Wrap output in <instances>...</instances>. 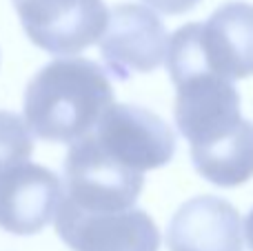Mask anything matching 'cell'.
<instances>
[{
	"mask_svg": "<svg viewBox=\"0 0 253 251\" xmlns=\"http://www.w3.org/2000/svg\"><path fill=\"white\" fill-rule=\"evenodd\" d=\"M173 118L178 131L191 145V151L224 140L245 123L238 89L211 71L175 83Z\"/></svg>",
	"mask_w": 253,
	"mask_h": 251,
	"instance_id": "5",
	"label": "cell"
},
{
	"mask_svg": "<svg viewBox=\"0 0 253 251\" xmlns=\"http://www.w3.org/2000/svg\"><path fill=\"white\" fill-rule=\"evenodd\" d=\"M20 25L36 47L56 56H74L105 34V0H13Z\"/></svg>",
	"mask_w": 253,
	"mask_h": 251,
	"instance_id": "4",
	"label": "cell"
},
{
	"mask_svg": "<svg viewBox=\"0 0 253 251\" xmlns=\"http://www.w3.org/2000/svg\"><path fill=\"white\" fill-rule=\"evenodd\" d=\"M169 251H242L236 207L218 196H196L180 205L167 227Z\"/></svg>",
	"mask_w": 253,
	"mask_h": 251,
	"instance_id": "10",
	"label": "cell"
},
{
	"mask_svg": "<svg viewBox=\"0 0 253 251\" xmlns=\"http://www.w3.org/2000/svg\"><path fill=\"white\" fill-rule=\"evenodd\" d=\"M245 236H247V243H249V249L253 251V209L247 216V222H245Z\"/></svg>",
	"mask_w": 253,
	"mask_h": 251,
	"instance_id": "14",
	"label": "cell"
},
{
	"mask_svg": "<svg viewBox=\"0 0 253 251\" xmlns=\"http://www.w3.org/2000/svg\"><path fill=\"white\" fill-rule=\"evenodd\" d=\"M111 105L114 87L98 62L58 58L27 84L25 123L40 140L74 145L96 129Z\"/></svg>",
	"mask_w": 253,
	"mask_h": 251,
	"instance_id": "1",
	"label": "cell"
},
{
	"mask_svg": "<svg viewBox=\"0 0 253 251\" xmlns=\"http://www.w3.org/2000/svg\"><path fill=\"white\" fill-rule=\"evenodd\" d=\"M144 187V173L131 171L102 154L91 133L69 147L65 156L62 200L84 211L133 209Z\"/></svg>",
	"mask_w": 253,
	"mask_h": 251,
	"instance_id": "2",
	"label": "cell"
},
{
	"mask_svg": "<svg viewBox=\"0 0 253 251\" xmlns=\"http://www.w3.org/2000/svg\"><path fill=\"white\" fill-rule=\"evenodd\" d=\"M191 34L207 71L229 83L253 76V4H220L207 22H191Z\"/></svg>",
	"mask_w": 253,
	"mask_h": 251,
	"instance_id": "8",
	"label": "cell"
},
{
	"mask_svg": "<svg viewBox=\"0 0 253 251\" xmlns=\"http://www.w3.org/2000/svg\"><path fill=\"white\" fill-rule=\"evenodd\" d=\"M151 9L160 13H169V16H178V13H187L193 7L200 4V0H144Z\"/></svg>",
	"mask_w": 253,
	"mask_h": 251,
	"instance_id": "13",
	"label": "cell"
},
{
	"mask_svg": "<svg viewBox=\"0 0 253 251\" xmlns=\"http://www.w3.org/2000/svg\"><path fill=\"white\" fill-rule=\"evenodd\" d=\"M191 163L211 185L227 189L245 185L253 178V123L245 120L229 138L191 151Z\"/></svg>",
	"mask_w": 253,
	"mask_h": 251,
	"instance_id": "11",
	"label": "cell"
},
{
	"mask_svg": "<svg viewBox=\"0 0 253 251\" xmlns=\"http://www.w3.org/2000/svg\"><path fill=\"white\" fill-rule=\"evenodd\" d=\"M62 200L60 180L47 167L22 163L0 173V227L16 236L42 231Z\"/></svg>",
	"mask_w": 253,
	"mask_h": 251,
	"instance_id": "9",
	"label": "cell"
},
{
	"mask_svg": "<svg viewBox=\"0 0 253 251\" xmlns=\"http://www.w3.org/2000/svg\"><path fill=\"white\" fill-rule=\"evenodd\" d=\"M56 231L71 251H158L160 231L142 209L84 211L60 200Z\"/></svg>",
	"mask_w": 253,
	"mask_h": 251,
	"instance_id": "6",
	"label": "cell"
},
{
	"mask_svg": "<svg viewBox=\"0 0 253 251\" xmlns=\"http://www.w3.org/2000/svg\"><path fill=\"white\" fill-rule=\"evenodd\" d=\"M34 154V136L27 123L13 111L0 109V173L22 163Z\"/></svg>",
	"mask_w": 253,
	"mask_h": 251,
	"instance_id": "12",
	"label": "cell"
},
{
	"mask_svg": "<svg viewBox=\"0 0 253 251\" xmlns=\"http://www.w3.org/2000/svg\"><path fill=\"white\" fill-rule=\"evenodd\" d=\"M100 56L118 80L133 74H149L162 65L169 38L162 20L142 4L125 2L109 11L105 34L100 36Z\"/></svg>",
	"mask_w": 253,
	"mask_h": 251,
	"instance_id": "7",
	"label": "cell"
},
{
	"mask_svg": "<svg viewBox=\"0 0 253 251\" xmlns=\"http://www.w3.org/2000/svg\"><path fill=\"white\" fill-rule=\"evenodd\" d=\"M102 154L131 171L165 167L175 154V133L158 114L135 105H111L91 131Z\"/></svg>",
	"mask_w": 253,
	"mask_h": 251,
	"instance_id": "3",
	"label": "cell"
}]
</instances>
